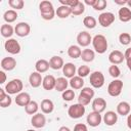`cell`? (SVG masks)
<instances>
[{
	"mask_svg": "<svg viewBox=\"0 0 131 131\" xmlns=\"http://www.w3.org/2000/svg\"><path fill=\"white\" fill-rule=\"evenodd\" d=\"M39 9H40V13H41V17L45 20H51L55 13L53 4L50 1H41L39 4Z\"/></svg>",
	"mask_w": 131,
	"mask_h": 131,
	"instance_id": "cell-1",
	"label": "cell"
},
{
	"mask_svg": "<svg viewBox=\"0 0 131 131\" xmlns=\"http://www.w3.org/2000/svg\"><path fill=\"white\" fill-rule=\"evenodd\" d=\"M92 45H93L94 50L99 54L104 53L106 51V49H107V46H108L106 38L101 34L95 35L92 38Z\"/></svg>",
	"mask_w": 131,
	"mask_h": 131,
	"instance_id": "cell-2",
	"label": "cell"
},
{
	"mask_svg": "<svg viewBox=\"0 0 131 131\" xmlns=\"http://www.w3.org/2000/svg\"><path fill=\"white\" fill-rule=\"evenodd\" d=\"M23 87H24V84L20 79H12L11 81H9L6 84L4 89L7 94L11 95V94H18V93L23 92L21 91Z\"/></svg>",
	"mask_w": 131,
	"mask_h": 131,
	"instance_id": "cell-3",
	"label": "cell"
},
{
	"mask_svg": "<svg viewBox=\"0 0 131 131\" xmlns=\"http://www.w3.org/2000/svg\"><path fill=\"white\" fill-rule=\"evenodd\" d=\"M85 112H86L85 106L80 104V103H74V104L70 105L69 108H68V115L72 119H80V118H82L84 116Z\"/></svg>",
	"mask_w": 131,
	"mask_h": 131,
	"instance_id": "cell-4",
	"label": "cell"
},
{
	"mask_svg": "<svg viewBox=\"0 0 131 131\" xmlns=\"http://www.w3.org/2000/svg\"><path fill=\"white\" fill-rule=\"evenodd\" d=\"M89 82L93 88H101L104 85V76L101 72L95 71L90 74Z\"/></svg>",
	"mask_w": 131,
	"mask_h": 131,
	"instance_id": "cell-5",
	"label": "cell"
},
{
	"mask_svg": "<svg viewBox=\"0 0 131 131\" xmlns=\"http://www.w3.org/2000/svg\"><path fill=\"white\" fill-rule=\"evenodd\" d=\"M123 89V82L119 79H115L114 81H112L108 86H107V93L113 96V97H117L121 94Z\"/></svg>",
	"mask_w": 131,
	"mask_h": 131,
	"instance_id": "cell-6",
	"label": "cell"
},
{
	"mask_svg": "<svg viewBox=\"0 0 131 131\" xmlns=\"http://www.w3.org/2000/svg\"><path fill=\"white\" fill-rule=\"evenodd\" d=\"M4 48L5 50L10 53V54H18L20 52V44L18 43V41L16 39H13V38H10V39H7L4 43Z\"/></svg>",
	"mask_w": 131,
	"mask_h": 131,
	"instance_id": "cell-7",
	"label": "cell"
},
{
	"mask_svg": "<svg viewBox=\"0 0 131 131\" xmlns=\"http://www.w3.org/2000/svg\"><path fill=\"white\" fill-rule=\"evenodd\" d=\"M115 21V14L112 12H102L98 16V23L101 27L107 28Z\"/></svg>",
	"mask_w": 131,
	"mask_h": 131,
	"instance_id": "cell-8",
	"label": "cell"
},
{
	"mask_svg": "<svg viewBox=\"0 0 131 131\" xmlns=\"http://www.w3.org/2000/svg\"><path fill=\"white\" fill-rule=\"evenodd\" d=\"M30 32H31V27L28 23L20 21L16 24V26L14 27V33L18 37H26L30 34Z\"/></svg>",
	"mask_w": 131,
	"mask_h": 131,
	"instance_id": "cell-9",
	"label": "cell"
},
{
	"mask_svg": "<svg viewBox=\"0 0 131 131\" xmlns=\"http://www.w3.org/2000/svg\"><path fill=\"white\" fill-rule=\"evenodd\" d=\"M77 43L81 47H87L90 43H92V37L88 32L82 31L77 36Z\"/></svg>",
	"mask_w": 131,
	"mask_h": 131,
	"instance_id": "cell-10",
	"label": "cell"
},
{
	"mask_svg": "<svg viewBox=\"0 0 131 131\" xmlns=\"http://www.w3.org/2000/svg\"><path fill=\"white\" fill-rule=\"evenodd\" d=\"M87 124L90 127H97L100 125L101 121H102V117L100 115V113H96V112H91L89 113V115L86 118Z\"/></svg>",
	"mask_w": 131,
	"mask_h": 131,
	"instance_id": "cell-11",
	"label": "cell"
},
{
	"mask_svg": "<svg viewBox=\"0 0 131 131\" xmlns=\"http://www.w3.org/2000/svg\"><path fill=\"white\" fill-rule=\"evenodd\" d=\"M31 124L34 128H43L46 124V118L43 114L41 113H37L35 115H33L32 119H31Z\"/></svg>",
	"mask_w": 131,
	"mask_h": 131,
	"instance_id": "cell-12",
	"label": "cell"
},
{
	"mask_svg": "<svg viewBox=\"0 0 131 131\" xmlns=\"http://www.w3.org/2000/svg\"><path fill=\"white\" fill-rule=\"evenodd\" d=\"M125 56L124 53L121 52L120 50H114L108 54V60L113 64H120L124 61Z\"/></svg>",
	"mask_w": 131,
	"mask_h": 131,
	"instance_id": "cell-13",
	"label": "cell"
},
{
	"mask_svg": "<svg viewBox=\"0 0 131 131\" xmlns=\"http://www.w3.org/2000/svg\"><path fill=\"white\" fill-rule=\"evenodd\" d=\"M31 100H32L31 96L28 92H20V93L16 94V97L14 99L15 103L19 106H27Z\"/></svg>",
	"mask_w": 131,
	"mask_h": 131,
	"instance_id": "cell-14",
	"label": "cell"
},
{
	"mask_svg": "<svg viewBox=\"0 0 131 131\" xmlns=\"http://www.w3.org/2000/svg\"><path fill=\"white\" fill-rule=\"evenodd\" d=\"M106 107V101L102 97H97L92 101V110L96 113H102Z\"/></svg>",
	"mask_w": 131,
	"mask_h": 131,
	"instance_id": "cell-15",
	"label": "cell"
},
{
	"mask_svg": "<svg viewBox=\"0 0 131 131\" xmlns=\"http://www.w3.org/2000/svg\"><path fill=\"white\" fill-rule=\"evenodd\" d=\"M16 67V60L13 57L7 56L2 58L1 60V68L3 71H12Z\"/></svg>",
	"mask_w": 131,
	"mask_h": 131,
	"instance_id": "cell-16",
	"label": "cell"
},
{
	"mask_svg": "<svg viewBox=\"0 0 131 131\" xmlns=\"http://www.w3.org/2000/svg\"><path fill=\"white\" fill-rule=\"evenodd\" d=\"M29 82L33 88H38L39 86H41V84L43 82V78L40 73L33 72V73H31V75L29 77Z\"/></svg>",
	"mask_w": 131,
	"mask_h": 131,
	"instance_id": "cell-17",
	"label": "cell"
},
{
	"mask_svg": "<svg viewBox=\"0 0 131 131\" xmlns=\"http://www.w3.org/2000/svg\"><path fill=\"white\" fill-rule=\"evenodd\" d=\"M76 73H77V68H76V66L74 63H72V62L64 63L63 68H62V74H63V76L66 78H70L71 79V78L75 77Z\"/></svg>",
	"mask_w": 131,
	"mask_h": 131,
	"instance_id": "cell-18",
	"label": "cell"
},
{
	"mask_svg": "<svg viewBox=\"0 0 131 131\" xmlns=\"http://www.w3.org/2000/svg\"><path fill=\"white\" fill-rule=\"evenodd\" d=\"M102 120L106 126H114L118 121V115L113 111H108L104 114Z\"/></svg>",
	"mask_w": 131,
	"mask_h": 131,
	"instance_id": "cell-19",
	"label": "cell"
},
{
	"mask_svg": "<svg viewBox=\"0 0 131 131\" xmlns=\"http://www.w3.org/2000/svg\"><path fill=\"white\" fill-rule=\"evenodd\" d=\"M55 84H56V79L52 75H47L43 78L42 86L45 90H52L55 89Z\"/></svg>",
	"mask_w": 131,
	"mask_h": 131,
	"instance_id": "cell-20",
	"label": "cell"
},
{
	"mask_svg": "<svg viewBox=\"0 0 131 131\" xmlns=\"http://www.w3.org/2000/svg\"><path fill=\"white\" fill-rule=\"evenodd\" d=\"M118 15H119V19L121 21L127 23V21L131 20V9L129 7L122 6L118 11Z\"/></svg>",
	"mask_w": 131,
	"mask_h": 131,
	"instance_id": "cell-21",
	"label": "cell"
},
{
	"mask_svg": "<svg viewBox=\"0 0 131 131\" xmlns=\"http://www.w3.org/2000/svg\"><path fill=\"white\" fill-rule=\"evenodd\" d=\"M40 107H41V111L43 114H51L54 110V103L51 99L45 98L41 101Z\"/></svg>",
	"mask_w": 131,
	"mask_h": 131,
	"instance_id": "cell-22",
	"label": "cell"
},
{
	"mask_svg": "<svg viewBox=\"0 0 131 131\" xmlns=\"http://www.w3.org/2000/svg\"><path fill=\"white\" fill-rule=\"evenodd\" d=\"M49 64H50V68L53 70H60L63 68L64 62H63L62 57L58 55H54L49 59Z\"/></svg>",
	"mask_w": 131,
	"mask_h": 131,
	"instance_id": "cell-23",
	"label": "cell"
},
{
	"mask_svg": "<svg viewBox=\"0 0 131 131\" xmlns=\"http://www.w3.org/2000/svg\"><path fill=\"white\" fill-rule=\"evenodd\" d=\"M55 13H56L57 17H59V18H67L72 14V8L69 6L60 5L55 10Z\"/></svg>",
	"mask_w": 131,
	"mask_h": 131,
	"instance_id": "cell-24",
	"label": "cell"
},
{
	"mask_svg": "<svg viewBox=\"0 0 131 131\" xmlns=\"http://www.w3.org/2000/svg\"><path fill=\"white\" fill-rule=\"evenodd\" d=\"M69 84L72 87V89H74V90L82 89L84 87V80H83V78H81L79 76H75L70 79Z\"/></svg>",
	"mask_w": 131,
	"mask_h": 131,
	"instance_id": "cell-25",
	"label": "cell"
},
{
	"mask_svg": "<svg viewBox=\"0 0 131 131\" xmlns=\"http://www.w3.org/2000/svg\"><path fill=\"white\" fill-rule=\"evenodd\" d=\"M50 68V64H49V61H47L46 59H39L36 61L35 63V69H36V72L42 74V73H45L49 70Z\"/></svg>",
	"mask_w": 131,
	"mask_h": 131,
	"instance_id": "cell-26",
	"label": "cell"
},
{
	"mask_svg": "<svg viewBox=\"0 0 131 131\" xmlns=\"http://www.w3.org/2000/svg\"><path fill=\"white\" fill-rule=\"evenodd\" d=\"M117 114L120 116H128L130 114V104L127 101H121L117 105Z\"/></svg>",
	"mask_w": 131,
	"mask_h": 131,
	"instance_id": "cell-27",
	"label": "cell"
},
{
	"mask_svg": "<svg viewBox=\"0 0 131 131\" xmlns=\"http://www.w3.org/2000/svg\"><path fill=\"white\" fill-rule=\"evenodd\" d=\"M69 81L67 80L66 77H59L56 79V84H55V90L58 92H63L68 89L69 86Z\"/></svg>",
	"mask_w": 131,
	"mask_h": 131,
	"instance_id": "cell-28",
	"label": "cell"
},
{
	"mask_svg": "<svg viewBox=\"0 0 131 131\" xmlns=\"http://www.w3.org/2000/svg\"><path fill=\"white\" fill-rule=\"evenodd\" d=\"M0 32H1V35L4 37V38H7V39H10V37L14 34V29L11 25L9 24H4L1 26V29H0Z\"/></svg>",
	"mask_w": 131,
	"mask_h": 131,
	"instance_id": "cell-29",
	"label": "cell"
},
{
	"mask_svg": "<svg viewBox=\"0 0 131 131\" xmlns=\"http://www.w3.org/2000/svg\"><path fill=\"white\" fill-rule=\"evenodd\" d=\"M17 16H18V14H17L16 10H14V9L6 10V11L4 12V14H3V18H4V20H5L7 24H10V23L15 21L16 18H17Z\"/></svg>",
	"mask_w": 131,
	"mask_h": 131,
	"instance_id": "cell-30",
	"label": "cell"
},
{
	"mask_svg": "<svg viewBox=\"0 0 131 131\" xmlns=\"http://www.w3.org/2000/svg\"><path fill=\"white\" fill-rule=\"evenodd\" d=\"M81 53H82V50L78 45H71L68 48V55L71 58H79L81 57Z\"/></svg>",
	"mask_w": 131,
	"mask_h": 131,
	"instance_id": "cell-31",
	"label": "cell"
},
{
	"mask_svg": "<svg viewBox=\"0 0 131 131\" xmlns=\"http://www.w3.org/2000/svg\"><path fill=\"white\" fill-rule=\"evenodd\" d=\"M94 57H95V53H94V51L92 49L86 48V49L82 50L81 58H82L83 61H85V62H91V61H93Z\"/></svg>",
	"mask_w": 131,
	"mask_h": 131,
	"instance_id": "cell-32",
	"label": "cell"
},
{
	"mask_svg": "<svg viewBox=\"0 0 131 131\" xmlns=\"http://www.w3.org/2000/svg\"><path fill=\"white\" fill-rule=\"evenodd\" d=\"M38 110H39V104L35 100H31L30 103L27 106H25V111L28 115H35L37 114Z\"/></svg>",
	"mask_w": 131,
	"mask_h": 131,
	"instance_id": "cell-33",
	"label": "cell"
},
{
	"mask_svg": "<svg viewBox=\"0 0 131 131\" xmlns=\"http://www.w3.org/2000/svg\"><path fill=\"white\" fill-rule=\"evenodd\" d=\"M85 11V4L84 2L79 1L74 7H72V14L73 15H81L82 13H84Z\"/></svg>",
	"mask_w": 131,
	"mask_h": 131,
	"instance_id": "cell-34",
	"label": "cell"
},
{
	"mask_svg": "<svg viewBox=\"0 0 131 131\" xmlns=\"http://www.w3.org/2000/svg\"><path fill=\"white\" fill-rule=\"evenodd\" d=\"M83 25L87 29H94L97 25V21L93 16H85L83 19Z\"/></svg>",
	"mask_w": 131,
	"mask_h": 131,
	"instance_id": "cell-35",
	"label": "cell"
},
{
	"mask_svg": "<svg viewBox=\"0 0 131 131\" xmlns=\"http://www.w3.org/2000/svg\"><path fill=\"white\" fill-rule=\"evenodd\" d=\"M8 5L14 10H19L24 8L25 2L23 0H8Z\"/></svg>",
	"mask_w": 131,
	"mask_h": 131,
	"instance_id": "cell-36",
	"label": "cell"
},
{
	"mask_svg": "<svg viewBox=\"0 0 131 131\" xmlns=\"http://www.w3.org/2000/svg\"><path fill=\"white\" fill-rule=\"evenodd\" d=\"M119 41L122 45H129L131 43V36L129 33H121L119 35Z\"/></svg>",
	"mask_w": 131,
	"mask_h": 131,
	"instance_id": "cell-37",
	"label": "cell"
},
{
	"mask_svg": "<svg viewBox=\"0 0 131 131\" xmlns=\"http://www.w3.org/2000/svg\"><path fill=\"white\" fill-rule=\"evenodd\" d=\"M77 74H78L79 77H81V78H85V77H87V76L90 74V69H89L88 66H85V64L80 66L79 69L77 70Z\"/></svg>",
	"mask_w": 131,
	"mask_h": 131,
	"instance_id": "cell-38",
	"label": "cell"
},
{
	"mask_svg": "<svg viewBox=\"0 0 131 131\" xmlns=\"http://www.w3.org/2000/svg\"><path fill=\"white\" fill-rule=\"evenodd\" d=\"M61 96L64 101H72L75 98V91L73 89H67L66 91L62 92Z\"/></svg>",
	"mask_w": 131,
	"mask_h": 131,
	"instance_id": "cell-39",
	"label": "cell"
},
{
	"mask_svg": "<svg viewBox=\"0 0 131 131\" xmlns=\"http://www.w3.org/2000/svg\"><path fill=\"white\" fill-rule=\"evenodd\" d=\"M108 74H110L113 78L117 79L118 77H120L121 71H120V69H119V67H118L117 64H112V66L108 68Z\"/></svg>",
	"mask_w": 131,
	"mask_h": 131,
	"instance_id": "cell-40",
	"label": "cell"
},
{
	"mask_svg": "<svg viewBox=\"0 0 131 131\" xmlns=\"http://www.w3.org/2000/svg\"><path fill=\"white\" fill-rule=\"evenodd\" d=\"M80 93L83 94V95H85V96H87L90 99H92L94 97V94H95L93 88H91V87H83Z\"/></svg>",
	"mask_w": 131,
	"mask_h": 131,
	"instance_id": "cell-41",
	"label": "cell"
},
{
	"mask_svg": "<svg viewBox=\"0 0 131 131\" xmlns=\"http://www.w3.org/2000/svg\"><path fill=\"white\" fill-rule=\"evenodd\" d=\"M11 102H12V98L10 97L9 94L6 93V95L2 99H0V106L1 107H8L11 105Z\"/></svg>",
	"mask_w": 131,
	"mask_h": 131,
	"instance_id": "cell-42",
	"label": "cell"
},
{
	"mask_svg": "<svg viewBox=\"0 0 131 131\" xmlns=\"http://www.w3.org/2000/svg\"><path fill=\"white\" fill-rule=\"evenodd\" d=\"M106 5H107V3L105 0H96V3L94 4L93 8L97 11H101L106 7Z\"/></svg>",
	"mask_w": 131,
	"mask_h": 131,
	"instance_id": "cell-43",
	"label": "cell"
},
{
	"mask_svg": "<svg viewBox=\"0 0 131 131\" xmlns=\"http://www.w3.org/2000/svg\"><path fill=\"white\" fill-rule=\"evenodd\" d=\"M90 101H91V99L90 98H88L87 96H85V95H83V94H79V96H78V103H80V104H82V105H87V104H89L90 103Z\"/></svg>",
	"mask_w": 131,
	"mask_h": 131,
	"instance_id": "cell-44",
	"label": "cell"
},
{
	"mask_svg": "<svg viewBox=\"0 0 131 131\" xmlns=\"http://www.w3.org/2000/svg\"><path fill=\"white\" fill-rule=\"evenodd\" d=\"M79 2V0H59V3L61 5H64V6H69V7H74L77 3Z\"/></svg>",
	"mask_w": 131,
	"mask_h": 131,
	"instance_id": "cell-45",
	"label": "cell"
},
{
	"mask_svg": "<svg viewBox=\"0 0 131 131\" xmlns=\"http://www.w3.org/2000/svg\"><path fill=\"white\" fill-rule=\"evenodd\" d=\"M73 131H88V128H87V126H86L85 124H83V123H78V124L75 125Z\"/></svg>",
	"mask_w": 131,
	"mask_h": 131,
	"instance_id": "cell-46",
	"label": "cell"
},
{
	"mask_svg": "<svg viewBox=\"0 0 131 131\" xmlns=\"http://www.w3.org/2000/svg\"><path fill=\"white\" fill-rule=\"evenodd\" d=\"M6 81V74L4 71H0V84H4Z\"/></svg>",
	"mask_w": 131,
	"mask_h": 131,
	"instance_id": "cell-47",
	"label": "cell"
},
{
	"mask_svg": "<svg viewBox=\"0 0 131 131\" xmlns=\"http://www.w3.org/2000/svg\"><path fill=\"white\" fill-rule=\"evenodd\" d=\"M124 56H125V59H126V60L131 58V47H129V48L126 49V51H125V53H124Z\"/></svg>",
	"mask_w": 131,
	"mask_h": 131,
	"instance_id": "cell-48",
	"label": "cell"
},
{
	"mask_svg": "<svg viewBox=\"0 0 131 131\" xmlns=\"http://www.w3.org/2000/svg\"><path fill=\"white\" fill-rule=\"evenodd\" d=\"M96 3V0H85L84 1V4H86V5H89V6H94V4Z\"/></svg>",
	"mask_w": 131,
	"mask_h": 131,
	"instance_id": "cell-49",
	"label": "cell"
},
{
	"mask_svg": "<svg viewBox=\"0 0 131 131\" xmlns=\"http://www.w3.org/2000/svg\"><path fill=\"white\" fill-rule=\"evenodd\" d=\"M127 126L129 129H131V114L127 116Z\"/></svg>",
	"mask_w": 131,
	"mask_h": 131,
	"instance_id": "cell-50",
	"label": "cell"
},
{
	"mask_svg": "<svg viewBox=\"0 0 131 131\" xmlns=\"http://www.w3.org/2000/svg\"><path fill=\"white\" fill-rule=\"evenodd\" d=\"M58 131H72L69 127H67V126H61L59 129H58Z\"/></svg>",
	"mask_w": 131,
	"mask_h": 131,
	"instance_id": "cell-51",
	"label": "cell"
},
{
	"mask_svg": "<svg viewBox=\"0 0 131 131\" xmlns=\"http://www.w3.org/2000/svg\"><path fill=\"white\" fill-rule=\"evenodd\" d=\"M115 3H116V4H119V5H124V4H127V0H124V1L115 0Z\"/></svg>",
	"mask_w": 131,
	"mask_h": 131,
	"instance_id": "cell-52",
	"label": "cell"
},
{
	"mask_svg": "<svg viewBox=\"0 0 131 131\" xmlns=\"http://www.w3.org/2000/svg\"><path fill=\"white\" fill-rule=\"evenodd\" d=\"M126 61H127V67H128V69H129L130 72H131V58H130V59H127Z\"/></svg>",
	"mask_w": 131,
	"mask_h": 131,
	"instance_id": "cell-53",
	"label": "cell"
},
{
	"mask_svg": "<svg viewBox=\"0 0 131 131\" xmlns=\"http://www.w3.org/2000/svg\"><path fill=\"white\" fill-rule=\"evenodd\" d=\"M127 5H128L129 8H131V0H128L127 1Z\"/></svg>",
	"mask_w": 131,
	"mask_h": 131,
	"instance_id": "cell-54",
	"label": "cell"
},
{
	"mask_svg": "<svg viewBox=\"0 0 131 131\" xmlns=\"http://www.w3.org/2000/svg\"><path fill=\"white\" fill-rule=\"evenodd\" d=\"M27 131H36V130H34V129H28Z\"/></svg>",
	"mask_w": 131,
	"mask_h": 131,
	"instance_id": "cell-55",
	"label": "cell"
}]
</instances>
